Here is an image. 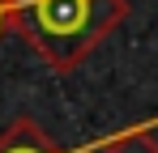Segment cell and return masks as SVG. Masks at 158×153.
I'll return each instance as SVG.
<instances>
[{"label": "cell", "instance_id": "3", "mask_svg": "<svg viewBox=\"0 0 158 153\" xmlns=\"http://www.w3.org/2000/svg\"><path fill=\"white\" fill-rule=\"evenodd\" d=\"M98 153H158V140L150 128H128L120 136H111L98 145Z\"/></svg>", "mask_w": 158, "mask_h": 153}, {"label": "cell", "instance_id": "2", "mask_svg": "<svg viewBox=\"0 0 158 153\" xmlns=\"http://www.w3.org/2000/svg\"><path fill=\"white\" fill-rule=\"evenodd\" d=\"M0 153H64V149H60L30 115H17L13 124L0 132Z\"/></svg>", "mask_w": 158, "mask_h": 153}, {"label": "cell", "instance_id": "4", "mask_svg": "<svg viewBox=\"0 0 158 153\" xmlns=\"http://www.w3.org/2000/svg\"><path fill=\"white\" fill-rule=\"evenodd\" d=\"M13 30V0H0V34Z\"/></svg>", "mask_w": 158, "mask_h": 153}, {"label": "cell", "instance_id": "5", "mask_svg": "<svg viewBox=\"0 0 158 153\" xmlns=\"http://www.w3.org/2000/svg\"><path fill=\"white\" fill-rule=\"evenodd\" d=\"M13 4H22V0H13Z\"/></svg>", "mask_w": 158, "mask_h": 153}, {"label": "cell", "instance_id": "1", "mask_svg": "<svg viewBox=\"0 0 158 153\" xmlns=\"http://www.w3.org/2000/svg\"><path fill=\"white\" fill-rule=\"evenodd\" d=\"M128 0H22L13 30L56 73H73L90 51L124 22Z\"/></svg>", "mask_w": 158, "mask_h": 153}]
</instances>
